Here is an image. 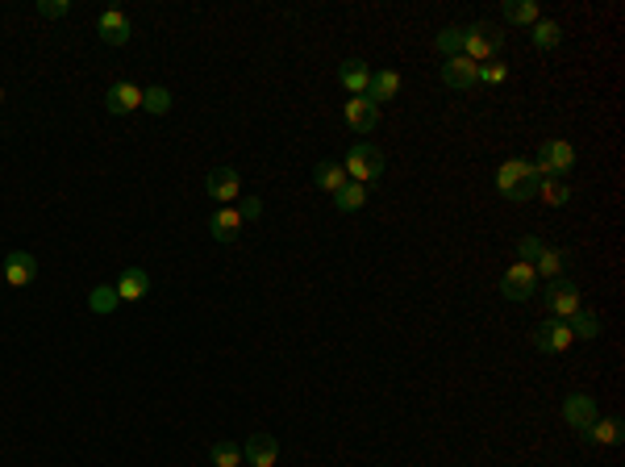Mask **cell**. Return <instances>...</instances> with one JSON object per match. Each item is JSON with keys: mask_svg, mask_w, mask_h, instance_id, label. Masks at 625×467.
<instances>
[{"mask_svg": "<svg viewBox=\"0 0 625 467\" xmlns=\"http://www.w3.org/2000/svg\"><path fill=\"white\" fill-rule=\"evenodd\" d=\"M342 171H346V179H354V184H376V179L384 176V154L380 146H371V142H354L351 151H346V159H342Z\"/></svg>", "mask_w": 625, "mask_h": 467, "instance_id": "1", "label": "cell"}, {"mask_svg": "<svg viewBox=\"0 0 625 467\" xmlns=\"http://www.w3.org/2000/svg\"><path fill=\"white\" fill-rule=\"evenodd\" d=\"M501 46H504V34L488 21H479V26H467V42H463V59H471L476 67L492 63V59H501Z\"/></svg>", "mask_w": 625, "mask_h": 467, "instance_id": "2", "label": "cell"}, {"mask_svg": "<svg viewBox=\"0 0 625 467\" xmlns=\"http://www.w3.org/2000/svg\"><path fill=\"white\" fill-rule=\"evenodd\" d=\"M534 167H538V176L542 179H567V171L575 167V146L563 142V138H546L542 146H538Z\"/></svg>", "mask_w": 625, "mask_h": 467, "instance_id": "3", "label": "cell"}, {"mask_svg": "<svg viewBox=\"0 0 625 467\" xmlns=\"http://www.w3.org/2000/svg\"><path fill=\"white\" fill-rule=\"evenodd\" d=\"M0 272H4V284H9V289H29V284L38 280V259H34L29 250H9L4 263H0Z\"/></svg>", "mask_w": 625, "mask_h": 467, "instance_id": "4", "label": "cell"}, {"mask_svg": "<svg viewBox=\"0 0 625 467\" xmlns=\"http://www.w3.org/2000/svg\"><path fill=\"white\" fill-rule=\"evenodd\" d=\"M526 179H542L538 167H534L530 159H509V163H501V171H496V193H501L504 201H513V193Z\"/></svg>", "mask_w": 625, "mask_h": 467, "instance_id": "5", "label": "cell"}, {"mask_svg": "<svg viewBox=\"0 0 625 467\" xmlns=\"http://www.w3.org/2000/svg\"><path fill=\"white\" fill-rule=\"evenodd\" d=\"M534 284H538V275H534L530 263H513L501 275V292L509 301H534Z\"/></svg>", "mask_w": 625, "mask_h": 467, "instance_id": "6", "label": "cell"}, {"mask_svg": "<svg viewBox=\"0 0 625 467\" xmlns=\"http://www.w3.org/2000/svg\"><path fill=\"white\" fill-rule=\"evenodd\" d=\"M204 193L213 196V201H221V205H230V201L242 196V176L233 167H213L209 179H204Z\"/></svg>", "mask_w": 625, "mask_h": 467, "instance_id": "7", "label": "cell"}, {"mask_svg": "<svg viewBox=\"0 0 625 467\" xmlns=\"http://www.w3.org/2000/svg\"><path fill=\"white\" fill-rule=\"evenodd\" d=\"M442 83H447L450 92H471V88L479 83V67L471 63V59L455 55V59H447V63H442Z\"/></svg>", "mask_w": 625, "mask_h": 467, "instance_id": "8", "label": "cell"}, {"mask_svg": "<svg viewBox=\"0 0 625 467\" xmlns=\"http://www.w3.org/2000/svg\"><path fill=\"white\" fill-rule=\"evenodd\" d=\"M571 343H575V338H571V326L558 321V317L555 321H542V326L534 330V346H538L542 355H563Z\"/></svg>", "mask_w": 625, "mask_h": 467, "instance_id": "9", "label": "cell"}, {"mask_svg": "<svg viewBox=\"0 0 625 467\" xmlns=\"http://www.w3.org/2000/svg\"><path fill=\"white\" fill-rule=\"evenodd\" d=\"M597 417H600V409H597V400L588 397V392H571V397L563 400V422H567L571 430H580V434H584Z\"/></svg>", "mask_w": 625, "mask_h": 467, "instance_id": "10", "label": "cell"}, {"mask_svg": "<svg viewBox=\"0 0 625 467\" xmlns=\"http://www.w3.org/2000/svg\"><path fill=\"white\" fill-rule=\"evenodd\" d=\"M96 34H100V42H109V46H125L130 34H134V21L122 9H105V13L96 17Z\"/></svg>", "mask_w": 625, "mask_h": 467, "instance_id": "11", "label": "cell"}, {"mask_svg": "<svg viewBox=\"0 0 625 467\" xmlns=\"http://www.w3.org/2000/svg\"><path fill=\"white\" fill-rule=\"evenodd\" d=\"M105 109H109L113 117H125V113L142 109V88H138L134 80H117L109 92H105Z\"/></svg>", "mask_w": 625, "mask_h": 467, "instance_id": "12", "label": "cell"}, {"mask_svg": "<svg viewBox=\"0 0 625 467\" xmlns=\"http://www.w3.org/2000/svg\"><path fill=\"white\" fill-rule=\"evenodd\" d=\"M546 305H550V313L558 321H567L575 309H580V289L571 284V280H550V289H546Z\"/></svg>", "mask_w": 625, "mask_h": 467, "instance_id": "13", "label": "cell"}, {"mask_svg": "<svg viewBox=\"0 0 625 467\" xmlns=\"http://www.w3.org/2000/svg\"><path fill=\"white\" fill-rule=\"evenodd\" d=\"M242 459L250 467H275V459H280V442H275V434H250V439L242 442Z\"/></svg>", "mask_w": 625, "mask_h": 467, "instance_id": "14", "label": "cell"}, {"mask_svg": "<svg viewBox=\"0 0 625 467\" xmlns=\"http://www.w3.org/2000/svg\"><path fill=\"white\" fill-rule=\"evenodd\" d=\"M346 125H351L354 134H371L380 125V109L368 97H351L346 100Z\"/></svg>", "mask_w": 625, "mask_h": 467, "instance_id": "15", "label": "cell"}, {"mask_svg": "<svg viewBox=\"0 0 625 467\" xmlns=\"http://www.w3.org/2000/svg\"><path fill=\"white\" fill-rule=\"evenodd\" d=\"M338 83L351 92V97H368V83H371V67L363 59H346L338 67Z\"/></svg>", "mask_w": 625, "mask_h": 467, "instance_id": "16", "label": "cell"}, {"mask_svg": "<svg viewBox=\"0 0 625 467\" xmlns=\"http://www.w3.org/2000/svg\"><path fill=\"white\" fill-rule=\"evenodd\" d=\"M238 230H242V218H238V209L233 205H221L213 218H209V234L218 238V242H238Z\"/></svg>", "mask_w": 625, "mask_h": 467, "instance_id": "17", "label": "cell"}, {"mask_svg": "<svg viewBox=\"0 0 625 467\" xmlns=\"http://www.w3.org/2000/svg\"><path fill=\"white\" fill-rule=\"evenodd\" d=\"M580 439H584L588 447H617V442H621V417H597Z\"/></svg>", "mask_w": 625, "mask_h": 467, "instance_id": "18", "label": "cell"}, {"mask_svg": "<svg viewBox=\"0 0 625 467\" xmlns=\"http://www.w3.org/2000/svg\"><path fill=\"white\" fill-rule=\"evenodd\" d=\"M113 289H117V297H122V301H142V297L150 292V275L142 272V267H125L122 280H117Z\"/></svg>", "mask_w": 625, "mask_h": 467, "instance_id": "19", "label": "cell"}, {"mask_svg": "<svg viewBox=\"0 0 625 467\" xmlns=\"http://www.w3.org/2000/svg\"><path fill=\"white\" fill-rule=\"evenodd\" d=\"M400 92V75L396 71H371V83H368V100L380 109L384 100H392Z\"/></svg>", "mask_w": 625, "mask_h": 467, "instance_id": "20", "label": "cell"}, {"mask_svg": "<svg viewBox=\"0 0 625 467\" xmlns=\"http://www.w3.org/2000/svg\"><path fill=\"white\" fill-rule=\"evenodd\" d=\"M368 184H354V179H346V184H342L338 193H334V209H338V213H359V209L368 205Z\"/></svg>", "mask_w": 625, "mask_h": 467, "instance_id": "21", "label": "cell"}, {"mask_svg": "<svg viewBox=\"0 0 625 467\" xmlns=\"http://www.w3.org/2000/svg\"><path fill=\"white\" fill-rule=\"evenodd\" d=\"M501 13H504V21H513V26H534V21H542L538 0H504Z\"/></svg>", "mask_w": 625, "mask_h": 467, "instance_id": "22", "label": "cell"}, {"mask_svg": "<svg viewBox=\"0 0 625 467\" xmlns=\"http://www.w3.org/2000/svg\"><path fill=\"white\" fill-rule=\"evenodd\" d=\"M312 184L321 188V193H338L342 184H346V171H342V163H334V159H321V163L312 167Z\"/></svg>", "mask_w": 625, "mask_h": 467, "instance_id": "23", "label": "cell"}, {"mask_svg": "<svg viewBox=\"0 0 625 467\" xmlns=\"http://www.w3.org/2000/svg\"><path fill=\"white\" fill-rule=\"evenodd\" d=\"M567 326H571V338H584V343H592V338L600 334V317L592 313V309H584V305H580V309L567 317Z\"/></svg>", "mask_w": 625, "mask_h": 467, "instance_id": "24", "label": "cell"}, {"mask_svg": "<svg viewBox=\"0 0 625 467\" xmlns=\"http://www.w3.org/2000/svg\"><path fill=\"white\" fill-rule=\"evenodd\" d=\"M117 305H122V297H117V289H113V284H96V289L88 292V309H92L96 317L117 313Z\"/></svg>", "mask_w": 625, "mask_h": 467, "instance_id": "25", "label": "cell"}, {"mask_svg": "<svg viewBox=\"0 0 625 467\" xmlns=\"http://www.w3.org/2000/svg\"><path fill=\"white\" fill-rule=\"evenodd\" d=\"M571 263L567 250H550L546 247L542 255H538V263H534V275H546V280H563V267Z\"/></svg>", "mask_w": 625, "mask_h": 467, "instance_id": "26", "label": "cell"}, {"mask_svg": "<svg viewBox=\"0 0 625 467\" xmlns=\"http://www.w3.org/2000/svg\"><path fill=\"white\" fill-rule=\"evenodd\" d=\"M463 42H467V26H447V29H438V38H434V51L438 55H463Z\"/></svg>", "mask_w": 625, "mask_h": 467, "instance_id": "27", "label": "cell"}, {"mask_svg": "<svg viewBox=\"0 0 625 467\" xmlns=\"http://www.w3.org/2000/svg\"><path fill=\"white\" fill-rule=\"evenodd\" d=\"M538 201L550 209H563L571 201V184L567 179H538Z\"/></svg>", "mask_w": 625, "mask_h": 467, "instance_id": "28", "label": "cell"}, {"mask_svg": "<svg viewBox=\"0 0 625 467\" xmlns=\"http://www.w3.org/2000/svg\"><path fill=\"white\" fill-rule=\"evenodd\" d=\"M530 42L538 46V51H555L558 42H563V26H558V21H534Z\"/></svg>", "mask_w": 625, "mask_h": 467, "instance_id": "29", "label": "cell"}, {"mask_svg": "<svg viewBox=\"0 0 625 467\" xmlns=\"http://www.w3.org/2000/svg\"><path fill=\"white\" fill-rule=\"evenodd\" d=\"M142 109L154 113V117H167V113H171V92L159 88V83H154V88H142Z\"/></svg>", "mask_w": 625, "mask_h": 467, "instance_id": "30", "label": "cell"}, {"mask_svg": "<svg viewBox=\"0 0 625 467\" xmlns=\"http://www.w3.org/2000/svg\"><path fill=\"white\" fill-rule=\"evenodd\" d=\"M209 459H213V467H242V447L238 442H213Z\"/></svg>", "mask_w": 625, "mask_h": 467, "instance_id": "31", "label": "cell"}, {"mask_svg": "<svg viewBox=\"0 0 625 467\" xmlns=\"http://www.w3.org/2000/svg\"><path fill=\"white\" fill-rule=\"evenodd\" d=\"M542 250H546V242H542V238H538V234H526V238L517 242V263H530V267H534Z\"/></svg>", "mask_w": 625, "mask_h": 467, "instance_id": "32", "label": "cell"}, {"mask_svg": "<svg viewBox=\"0 0 625 467\" xmlns=\"http://www.w3.org/2000/svg\"><path fill=\"white\" fill-rule=\"evenodd\" d=\"M504 80H509V67H504L501 59H492V63H484V67H479V83H488V88H501Z\"/></svg>", "mask_w": 625, "mask_h": 467, "instance_id": "33", "label": "cell"}, {"mask_svg": "<svg viewBox=\"0 0 625 467\" xmlns=\"http://www.w3.org/2000/svg\"><path fill=\"white\" fill-rule=\"evenodd\" d=\"M34 9H38V17L55 21V17H67V13H71V0H38Z\"/></svg>", "mask_w": 625, "mask_h": 467, "instance_id": "34", "label": "cell"}, {"mask_svg": "<svg viewBox=\"0 0 625 467\" xmlns=\"http://www.w3.org/2000/svg\"><path fill=\"white\" fill-rule=\"evenodd\" d=\"M233 209H238V218H242V221L263 218V201H258V196H238V205H233Z\"/></svg>", "mask_w": 625, "mask_h": 467, "instance_id": "35", "label": "cell"}, {"mask_svg": "<svg viewBox=\"0 0 625 467\" xmlns=\"http://www.w3.org/2000/svg\"><path fill=\"white\" fill-rule=\"evenodd\" d=\"M0 100H4V92H0Z\"/></svg>", "mask_w": 625, "mask_h": 467, "instance_id": "36", "label": "cell"}]
</instances>
